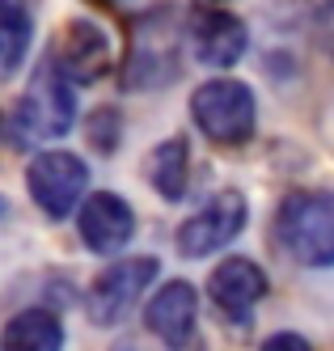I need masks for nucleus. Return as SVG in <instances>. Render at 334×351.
<instances>
[{
	"instance_id": "nucleus-1",
	"label": "nucleus",
	"mask_w": 334,
	"mask_h": 351,
	"mask_svg": "<svg viewBox=\"0 0 334 351\" xmlns=\"http://www.w3.org/2000/svg\"><path fill=\"white\" fill-rule=\"evenodd\" d=\"M182 43H191V17H182L178 5L148 9L132 26V51L123 64L127 89H161L182 68Z\"/></svg>"
},
{
	"instance_id": "nucleus-2",
	"label": "nucleus",
	"mask_w": 334,
	"mask_h": 351,
	"mask_svg": "<svg viewBox=\"0 0 334 351\" xmlns=\"http://www.w3.org/2000/svg\"><path fill=\"white\" fill-rule=\"evenodd\" d=\"M275 241L300 267H334V195L292 191L275 212Z\"/></svg>"
},
{
	"instance_id": "nucleus-3",
	"label": "nucleus",
	"mask_w": 334,
	"mask_h": 351,
	"mask_svg": "<svg viewBox=\"0 0 334 351\" xmlns=\"http://www.w3.org/2000/svg\"><path fill=\"white\" fill-rule=\"evenodd\" d=\"M72 119H76V89L64 77V68L56 64V56H43L17 110H13L17 140H25V144L60 140L72 132Z\"/></svg>"
},
{
	"instance_id": "nucleus-4",
	"label": "nucleus",
	"mask_w": 334,
	"mask_h": 351,
	"mask_svg": "<svg viewBox=\"0 0 334 351\" xmlns=\"http://www.w3.org/2000/svg\"><path fill=\"white\" fill-rule=\"evenodd\" d=\"M191 119L216 144H246L254 136V123H259V106H254L250 85L233 77H216L191 93Z\"/></svg>"
},
{
	"instance_id": "nucleus-5",
	"label": "nucleus",
	"mask_w": 334,
	"mask_h": 351,
	"mask_svg": "<svg viewBox=\"0 0 334 351\" xmlns=\"http://www.w3.org/2000/svg\"><path fill=\"white\" fill-rule=\"evenodd\" d=\"M25 186H30V199L38 204V212H47L51 220H64L72 212H81V195L89 186V169L76 153L51 148V153H38L30 161Z\"/></svg>"
},
{
	"instance_id": "nucleus-6",
	"label": "nucleus",
	"mask_w": 334,
	"mask_h": 351,
	"mask_svg": "<svg viewBox=\"0 0 334 351\" xmlns=\"http://www.w3.org/2000/svg\"><path fill=\"white\" fill-rule=\"evenodd\" d=\"M161 263L152 254H140V258H119L110 263L102 275H93L89 284V296H85V309L97 326H115L132 313V305L144 296V288L157 280Z\"/></svg>"
},
{
	"instance_id": "nucleus-7",
	"label": "nucleus",
	"mask_w": 334,
	"mask_h": 351,
	"mask_svg": "<svg viewBox=\"0 0 334 351\" xmlns=\"http://www.w3.org/2000/svg\"><path fill=\"white\" fill-rule=\"evenodd\" d=\"M246 220H250L246 195L241 191H220L195 216H187L178 224V250H182L187 258H208L216 250H224L228 241L241 237Z\"/></svg>"
},
{
	"instance_id": "nucleus-8",
	"label": "nucleus",
	"mask_w": 334,
	"mask_h": 351,
	"mask_svg": "<svg viewBox=\"0 0 334 351\" xmlns=\"http://www.w3.org/2000/svg\"><path fill=\"white\" fill-rule=\"evenodd\" d=\"M76 229H81V241L93 254H119L136 233V212L123 195L97 191L81 204V212H76Z\"/></svg>"
},
{
	"instance_id": "nucleus-9",
	"label": "nucleus",
	"mask_w": 334,
	"mask_h": 351,
	"mask_svg": "<svg viewBox=\"0 0 334 351\" xmlns=\"http://www.w3.org/2000/svg\"><path fill=\"white\" fill-rule=\"evenodd\" d=\"M250 47V30L228 9H199L191 17V51L203 68H233Z\"/></svg>"
},
{
	"instance_id": "nucleus-10",
	"label": "nucleus",
	"mask_w": 334,
	"mask_h": 351,
	"mask_svg": "<svg viewBox=\"0 0 334 351\" xmlns=\"http://www.w3.org/2000/svg\"><path fill=\"white\" fill-rule=\"evenodd\" d=\"M208 296H212V305L224 313V317H233V322H250V309L259 305V300L267 296V271L254 263V258H224L216 263V271L208 275Z\"/></svg>"
},
{
	"instance_id": "nucleus-11",
	"label": "nucleus",
	"mask_w": 334,
	"mask_h": 351,
	"mask_svg": "<svg viewBox=\"0 0 334 351\" xmlns=\"http://www.w3.org/2000/svg\"><path fill=\"white\" fill-rule=\"evenodd\" d=\"M56 64L64 68V77L76 81V85H93L102 72L110 68V34L97 26V21H85V17H76L64 26L60 34V47L56 51Z\"/></svg>"
},
{
	"instance_id": "nucleus-12",
	"label": "nucleus",
	"mask_w": 334,
	"mask_h": 351,
	"mask_svg": "<svg viewBox=\"0 0 334 351\" xmlns=\"http://www.w3.org/2000/svg\"><path fill=\"white\" fill-rule=\"evenodd\" d=\"M195 322H199V296L187 280H169L165 288H157V296H152L148 309H144V326L169 351H182L191 343Z\"/></svg>"
},
{
	"instance_id": "nucleus-13",
	"label": "nucleus",
	"mask_w": 334,
	"mask_h": 351,
	"mask_svg": "<svg viewBox=\"0 0 334 351\" xmlns=\"http://www.w3.org/2000/svg\"><path fill=\"white\" fill-rule=\"evenodd\" d=\"M187 173H191V153L182 136H169L148 153V182L169 204H178L187 195Z\"/></svg>"
},
{
	"instance_id": "nucleus-14",
	"label": "nucleus",
	"mask_w": 334,
	"mask_h": 351,
	"mask_svg": "<svg viewBox=\"0 0 334 351\" xmlns=\"http://www.w3.org/2000/svg\"><path fill=\"white\" fill-rule=\"evenodd\" d=\"M64 322L51 309H21L5 326V351H60Z\"/></svg>"
},
{
	"instance_id": "nucleus-15",
	"label": "nucleus",
	"mask_w": 334,
	"mask_h": 351,
	"mask_svg": "<svg viewBox=\"0 0 334 351\" xmlns=\"http://www.w3.org/2000/svg\"><path fill=\"white\" fill-rule=\"evenodd\" d=\"M30 51V13L21 0H0V81L13 77Z\"/></svg>"
},
{
	"instance_id": "nucleus-16",
	"label": "nucleus",
	"mask_w": 334,
	"mask_h": 351,
	"mask_svg": "<svg viewBox=\"0 0 334 351\" xmlns=\"http://www.w3.org/2000/svg\"><path fill=\"white\" fill-rule=\"evenodd\" d=\"M296 5H300L305 26L318 34V43L334 51V0H296Z\"/></svg>"
},
{
	"instance_id": "nucleus-17",
	"label": "nucleus",
	"mask_w": 334,
	"mask_h": 351,
	"mask_svg": "<svg viewBox=\"0 0 334 351\" xmlns=\"http://www.w3.org/2000/svg\"><path fill=\"white\" fill-rule=\"evenodd\" d=\"M259 351H313V347H309V339H300V335L284 330V335H271Z\"/></svg>"
}]
</instances>
